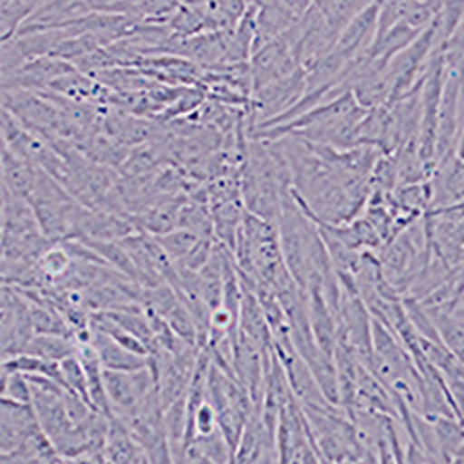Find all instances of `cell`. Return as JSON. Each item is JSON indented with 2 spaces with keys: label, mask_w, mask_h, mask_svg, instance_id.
<instances>
[{
  "label": "cell",
  "mask_w": 464,
  "mask_h": 464,
  "mask_svg": "<svg viewBox=\"0 0 464 464\" xmlns=\"http://www.w3.org/2000/svg\"><path fill=\"white\" fill-rule=\"evenodd\" d=\"M102 379L113 412L134 409L157 386V377L149 366L136 372L104 370Z\"/></svg>",
  "instance_id": "cell-1"
},
{
  "label": "cell",
  "mask_w": 464,
  "mask_h": 464,
  "mask_svg": "<svg viewBox=\"0 0 464 464\" xmlns=\"http://www.w3.org/2000/svg\"><path fill=\"white\" fill-rule=\"evenodd\" d=\"M76 69L71 62L54 58V56H40L34 58L21 67L3 72V88H19L30 92L47 90L58 76Z\"/></svg>",
  "instance_id": "cell-2"
},
{
  "label": "cell",
  "mask_w": 464,
  "mask_h": 464,
  "mask_svg": "<svg viewBox=\"0 0 464 464\" xmlns=\"http://www.w3.org/2000/svg\"><path fill=\"white\" fill-rule=\"evenodd\" d=\"M377 21L379 6L377 3H373L345 24V28L338 35L334 51L350 63H355L361 58H364L375 42Z\"/></svg>",
  "instance_id": "cell-3"
},
{
  "label": "cell",
  "mask_w": 464,
  "mask_h": 464,
  "mask_svg": "<svg viewBox=\"0 0 464 464\" xmlns=\"http://www.w3.org/2000/svg\"><path fill=\"white\" fill-rule=\"evenodd\" d=\"M32 392H34L32 405H34L37 421H40L42 430L51 437V440L56 446L74 428L63 403V394L44 392L40 389H34V386H32Z\"/></svg>",
  "instance_id": "cell-4"
},
{
  "label": "cell",
  "mask_w": 464,
  "mask_h": 464,
  "mask_svg": "<svg viewBox=\"0 0 464 464\" xmlns=\"http://www.w3.org/2000/svg\"><path fill=\"white\" fill-rule=\"evenodd\" d=\"M37 425L40 421L32 403H21L3 396V439H0L3 453L14 451Z\"/></svg>",
  "instance_id": "cell-5"
},
{
  "label": "cell",
  "mask_w": 464,
  "mask_h": 464,
  "mask_svg": "<svg viewBox=\"0 0 464 464\" xmlns=\"http://www.w3.org/2000/svg\"><path fill=\"white\" fill-rule=\"evenodd\" d=\"M92 343L101 359L104 370H120V372H136L149 366V359L138 353H132L121 343L115 342L110 334L92 329Z\"/></svg>",
  "instance_id": "cell-6"
},
{
  "label": "cell",
  "mask_w": 464,
  "mask_h": 464,
  "mask_svg": "<svg viewBox=\"0 0 464 464\" xmlns=\"http://www.w3.org/2000/svg\"><path fill=\"white\" fill-rule=\"evenodd\" d=\"M37 166L24 160L23 157L3 143V188L12 191L14 196L30 199L35 179H37Z\"/></svg>",
  "instance_id": "cell-7"
},
{
  "label": "cell",
  "mask_w": 464,
  "mask_h": 464,
  "mask_svg": "<svg viewBox=\"0 0 464 464\" xmlns=\"http://www.w3.org/2000/svg\"><path fill=\"white\" fill-rule=\"evenodd\" d=\"M104 457L106 462H149L141 444L130 435L127 425L115 414L110 418Z\"/></svg>",
  "instance_id": "cell-8"
},
{
  "label": "cell",
  "mask_w": 464,
  "mask_h": 464,
  "mask_svg": "<svg viewBox=\"0 0 464 464\" xmlns=\"http://www.w3.org/2000/svg\"><path fill=\"white\" fill-rule=\"evenodd\" d=\"M212 221H214V238L225 244L230 251L237 247V238L246 214L242 199H232L210 205Z\"/></svg>",
  "instance_id": "cell-9"
},
{
  "label": "cell",
  "mask_w": 464,
  "mask_h": 464,
  "mask_svg": "<svg viewBox=\"0 0 464 464\" xmlns=\"http://www.w3.org/2000/svg\"><path fill=\"white\" fill-rule=\"evenodd\" d=\"M186 462H235L232 451L218 430L212 435H198L186 450Z\"/></svg>",
  "instance_id": "cell-10"
},
{
  "label": "cell",
  "mask_w": 464,
  "mask_h": 464,
  "mask_svg": "<svg viewBox=\"0 0 464 464\" xmlns=\"http://www.w3.org/2000/svg\"><path fill=\"white\" fill-rule=\"evenodd\" d=\"M79 350V343H76L74 336H63V334H34L23 353L37 355L49 361L62 362L63 359L71 357Z\"/></svg>",
  "instance_id": "cell-11"
},
{
  "label": "cell",
  "mask_w": 464,
  "mask_h": 464,
  "mask_svg": "<svg viewBox=\"0 0 464 464\" xmlns=\"http://www.w3.org/2000/svg\"><path fill=\"white\" fill-rule=\"evenodd\" d=\"M373 3H377V0H316L314 6L322 12L331 28L340 35L347 23Z\"/></svg>",
  "instance_id": "cell-12"
},
{
  "label": "cell",
  "mask_w": 464,
  "mask_h": 464,
  "mask_svg": "<svg viewBox=\"0 0 464 464\" xmlns=\"http://www.w3.org/2000/svg\"><path fill=\"white\" fill-rule=\"evenodd\" d=\"M179 228H186L201 238H214L210 205L186 199L179 212Z\"/></svg>",
  "instance_id": "cell-13"
},
{
  "label": "cell",
  "mask_w": 464,
  "mask_h": 464,
  "mask_svg": "<svg viewBox=\"0 0 464 464\" xmlns=\"http://www.w3.org/2000/svg\"><path fill=\"white\" fill-rule=\"evenodd\" d=\"M3 370L14 373H40V375H49L56 381H60L65 389V382H63V373H62V364L56 361H49L44 357H37V355H30V353H19L14 357H6L3 361Z\"/></svg>",
  "instance_id": "cell-14"
},
{
  "label": "cell",
  "mask_w": 464,
  "mask_h": 464,
  "mask_svg": "<svg viewBox=\"0 0 464 464\" xmlns=\"http://www.w3.org/2000/svg\"><path fill=\"white\" fill-rule=\"evenodd\" d=\"M37 267L42 269L47 283L54 285L58 279L69 274V269L72 267V258L60 244H56L40 256V260H37Z\"/></svg>",
  "instance_id": "cell-15"
},
{
  "label": "cell",
  "mask_w": 464,
  "mask_h": 464,
  "mask_svg": "<svg viewBox=\"0 0 464 464\" xmlns=\"http://www.w3.org/2000/svg\"><path fill=\"white\" fill-rule=\"evenodd\" d=\"M60 364H62L65 391L79 394L81 398H84V400L92 405L90 386H88V375H86V370H84V366H82L79 355L74 353V355L63 359ZM92 407H93V405H92Z\"/></svg>",
  "instance_id": "cell-16"
},
{
  "label": "cell",
  "mask_w": 464,
  "mask_h": 464,
  "mask_svg": "<svg viewBox=\"0 0 464 464\" xmlns=\"http://www.w3.org/2000/svg\"><path fill=\"white\" fill-rule=\"evenodd\" d=\"M154 238L159 240V244L164 247V251L169 255L173 262L182 260L191 251V247L201 240V237L193 235V232L186 228H175L171 232H166V235H159Z\"/></svg>",
  "instance_id": "cell-17"
},
{
  "label": "cell",
  "mask_w": 464,
  "mask_h": 464,
  "mask_svg": "<svg viewBox=\"0 0 464 464\" xmlns=\"http://www.w3.org/2000/svg\"><path fill=\"white\" fill-rule=\"evenodd\" d=\"M3 396L12 398L21 403H32L34 392H32V384L26 379L24 373L19 372H6L3 370Z\"/></svg>",
  "instance_id": "cell-18"
},
{
  "label": "cell",
  "mask_w": 464,
  "mask_h": 464,
  "mask_svg": "<svg viewBox=\"0 0 464 464\" xmlns=\"http://www.w3.org/2000/svg\"><path fill=\"white\" fill-rule=\"evenodd\" d=\"M214 246H216V238H201L182 260L177 262V266L189 269V272H199V269H203L212 258Z\"/></svg>",
  "instance_id": "cell-19"
}]
</instances>
